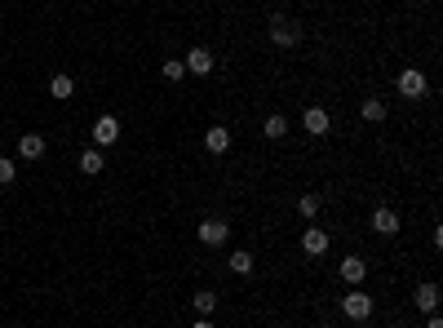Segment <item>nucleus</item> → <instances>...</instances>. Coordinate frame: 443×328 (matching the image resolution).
Returning <instances> with one entry per match:
<instances>
[{
  "label": "nucleus",
  "instance_id": "obj_1",
  "mask_svg": "<svg viewBox=\"0 0 443 328\" xmlns=\"http://www.w3.org/2000/svg\"><path fill=\"white\" fill-rule=\"evenodd\" d=\"M270 45H279V49H293V45H301V23L297 18H270Z\"/></svg>",
  "mask_w": 443,
  "mask_h": 328
},
{
  "label": "nucleus",
  "instance_id": "obj_2",
  "mask_svg": "<svg viewBox=\"0 0 443 328\" xmlns=\"http://www.w3.org/2000/svg\"><path fill=\"white\" fill-rule=\"evenodd\" d=\"M342 311H346V320H368V315H372V297L355 288V293L342 297Z\"/></svg>",
  "mask_w": 443,
  "mask_h": 328
},
{
  "label": "nucleus",
  "instance_id": "obj_3",
  "mask_svg": "<svg viewBox=\"0 0 443 328\" xmlns=\"http://www.w3.org/2000/svg\"><path fill=\"white\" fill-rule=\"evenodd\" d=\"M89 134H93V147H111V142L120 138V120H116V116H98Z\"/></svg>",
  "mask_w": 443,
  "mask_h": 328
},
{
  "label": "nucleus",
  "instance_id": "obj_4",
  "mask_svg": "<svg viewBox=\"0 0 443 328\" xmlns=\"http://www.w3.org/2000/svg\"><path fill=\"white\" fill-rule=\"evenodd\" d=\"M426 89H430V84H426V76H421L417 67L399 71V93H403V98H412V102H417V98H426Z\"/></svg>",
  "mask_w": 443,
  "mask_h": 328
},
{
  "label": "nucleus",
  "instance_id": "obj_5",
  "mask_svg": "<svg viewBox=\"0 0 443 328\" xmlns=\"http://www.w3.org/2000/svg\"><path fill=\"white\" fill-rule=\"evenodd\" d=\"M226 236H231V227H226L222 218H204V222H200V240H204V244H209V249L226 244Z\"/></svg>",
  "mask_w": 443,
  "mask_h": 328
},
{
  "label": "nucleus",
  "instance_id": "obj_6",
  "mask_svg": "<svg viewBox=\"0 0 443 328\" xmlns=\"http://www.w3.org/2000/svg\"><path fill=\"white\" fill-rule=\"evenodd\" d=\"M301 253H306V257H324V253H328V231L310 227L306 236H301Z\"/></svg>",
  "mask_w": 443,
  "mask_h": 328
},
{
  "label": "nucleus",
  "instance_id": "obj_7",
  "mask_svg": "<svg viewBox=\"0 0 443 328\" xmlns=\"http://www.w3.org/2000/svg\"><path fill=\"white\" fill-rule=\"evenodd\" d=\"M182 67H186V71H195V76H209V71H213V53L204 49V45H195V49L186 53Z\"/></svg>",
  "mask_w": 443,
  "mask_h": 328
},
{
  "label": "nucleus",
  "instance_id": "obj_8",
  "mask_svg": "<svg viewBox=\"0 0 443 328\" xmlns=\"http://www.w3.org/2000/svg\"><path fill=\"white\" fill-rule=\"evenodd\" d=\"M372 231L377 236H399V213L394 209H372Z\"/></svg>",
  "mask_w": 443,
  "mask_h": 328
},
{
  "label": "nucleus",
  "instance_id": "obj_9",
  "mask_svg": "<svg viewBox=\"0 0 443 328\" xmlns=\"http://www.w3.org/2000/svg\"><path fill=\"white\" fill-rule=\"evenodd\" d=\"M301 125L310 129V138H324L333 120H328V111H324V107H306V116H301Z\"/></svg>",
  "mask_w": 443,
  "mask_h": 328
},
{
  "label": "nucleus",
  "instance_id": "obj_10",
  "mask_svg": "<svg viewBox=\"0 0 443 328\" xmlns=\"http://www.w3.org/2000/svg\"><path fill=\"white\" fill-rule=\"evenodd\" d=\"M204 147H209L213 155H226V151H231V129H222V125L204 129Z\"/></svg>",
  "mask_w": 443,
  "mask_h": 328
},
{
  "label": "nucleus",
  "instance_id": "obj_11",
  "mask_svg": "<svg viewBox=\"0 0 443 328\" xmlns=\"http://www.w3.org/2000/svg\"><path fill=\"white\" fill-rule=\"evenodd\" d=\"M337 270H342L346 284H364V279H368V262H364V257H342V266H337Z\"/></svg>",
  "mask_w": 443,
  "mask_h": 328
},
{
  "label": "nucleus",
  "instance_id": "obj_12",
  "mask_svg": "<svg viewBox=\"0 0 443 328\" xmlns=\"http://www.w3.org/2000/svg\"><path fill=\"white\" fill-rule=\"evenodd\" d=\"M412 302H417V311H426V315H435V306H439V284H417V293H412Z\"/></svg>",
  "mask_w": 443,
  "mask_h": 328
},
{
  "label": "nucleus",
  "instance_id": "obj_13",
  "mask_svg": "<svg viewBox=\"0 0 443 328\" xmlns=\"http://www.w3.org/2000/svg\"><path fill=\"white\" fill-rule=\"evenodd\" d=\"M18 155H23V160H40L45 155V138L40 134H23L18 138Z\"/></svg>",
  "mask_w": 443,
  "mask_h": 328
},
{
  "label": "nucleus",
  "instance_id": "obj_14",
  "mask_svg": "<svg viewBox=\"0 0 443 328\" xmlns=\"http://www.w3.org/2000/svg\"><path fill=\"white\" fill-rule=\"evenodd\" d=\"M102 168H107V160H102V151H98V147H93V151H84V155H80V173L98 177Z\"/></svg>",
  "mask_w": 443,
  "mask_h": 328
},
{
  "label": "nucleus",
  "instance_id": "obj_15",
  "mask_svg": "<svg viewBox=\"0 0 443 328\" xmlns=\"http://www.w3.org/2000/svg\"><path fill=\"white\" fill-rule=\"evenodd\" d=\"M226 266H231L235 275H253V253H249V249H235V253H231V262H226Z\"/></svg>",
  "mask_w": 443,
  "mask_h": 328
},
{
  "label": "nucleus",
  "instance_id": "obj_16",
  "mask_svg": "<svg viewBox=\"0 0 443 328\" xmlns=\"http://www.w3.org/2000/svg\"><path fill=\"white\" fill-rule=\"evenodd\" d=\"M49 93H53V98H58V102H67L71 93H75V80H71V76H62V71H58V76L49 80Z\"/></svg>",
  "mask_w": 443,
  "mask_h": 328
},
{
  "label": "nucleus",
  "instance_id": "obj_17",
  "mask_svg": "<svg viewBox=\"0 0 443 328\" xmlns=\"http://www.w3.org/2000/svg\"><path fill=\"white\" fill-rule=\"evenodd\" d=\"M191 306H195V311H200V315H213V311H218V293H213V288H200Z\"/></svg>",
  "mask_w": 443,
  "mask_h": 328
},
{
  "label": "nucleus",
  "instance_id": "obj_18",
  "mask_svg": "<svg viewBox=\"0 0 443 328\" xmlns=\"http://www.w3.org/2000/svg\"><path fill=\"white\" fill-rule=\"evenodd\" d=\"M364 120H368V125H377V120H385V102L381 98H364Z\"/></svg>",
  "mask_w": 443,
  "mask_h": 328
},
{
  "label": "nucleus",
  "instance_id": "obj_19",
  "mask_svg": "<svg viewBox=\"0 0 443 328\" xmlns=\"http://www.w3.org/2000/svg\"><path fill=\"white\" fill-rule=\"evenodd\" d=\"M262 134H266V138H275V142H279V138L288 134V120H284V116H266V125H262Z\"/></svg>",
  "mask_w": 443,
  "mask_h": 328
},
{
  "label": "nucleus",
  "instance_id": "obj_20",
  "mask_svg": "<svg viewBox=\"0 0 443 328\" xmlns=\"http://www.w3.org/2000/svg\"><path fill=\"white\" fill-rule=\"evenodd\" d=\"M319 204H324V200H319V195H301V200H297V213H301V218H306V222H315Z\"/></svg>",
  "mask_w": 443,
  "mask_h": 328
},
{
  "label": "nucleus",
  "instance_id": "obj_21",
  "mask_svg": "<svg viewBox=\"0 0 443 328\" xmlns=\"http://www.w3.org/2000/svg\"><path fill=\"white\" fill-rule=\"evenodd\" d=\"M160 71H164V80H168V84L186 76V67H182V62H177V58H168V62H164V67H160Z\"/></svg>",
  "mask_w": 443,
  "mask_h": 328
},
{
  "label": "nucleus",
  "instance_id": "obj_22",
  "mask_svg": "<svg viewBox=\"0 0 443 328\" xmlns=\"http://www.w3.org/2000/svg\"><path fill=\"white\" fill-rule=\"evenodd\" d=\"M14 177H18V164L0 155V186H9V182H14Z\"/></svg>",
  "mask_w": 443,
  "mask_h": 328
},
{
  "label": "nucleus",
  "instance_id": "obj_23",
  "mask_svg": "<svg viewBox=\"0 0 443 328\" xmlns=\"http://www.w3.org/2000/svg\"><path fill=\"white\" fill-rule=\"evenodd\" d=\"M191 328H213V324H209V315H200V320H195Z\"/></svg>",
  "mask_w": 443,
  "mask_h": 328
},
{
  "label": "nucleus",
  "instance_id": "obj_24",
  "mask_svg": "<svg viewBox=\"0 0 443 328\" xmlns=\"http://www.w3.org/2000/svg\"><path fill=\"white\" fill-rule=\"evenodd\" d=\"M426 328H443V320H439V315H430V324Z\"/></svg>",
  "mask_w": 443,
  "mask_h": 328
}]
</instances>
